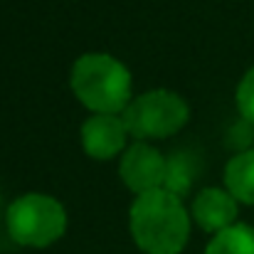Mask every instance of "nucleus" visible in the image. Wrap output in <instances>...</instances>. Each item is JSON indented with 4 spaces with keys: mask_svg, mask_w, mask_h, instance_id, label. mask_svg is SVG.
<instances>
[{
    "mask_svg": "<svg viewBox=\"0 0 254 254\" xmlns=\"http://www.w3.org/2000/svg\"><path fill=\"white\" fill-rule=\"evenodd\" d=\"M190 220L183 197L163 188L136 195L128 212L131 237L146 254H180L190 240Z\"/></svg>",
    "mask_w": 254,
    "mask_h": 254,
    "instance_id": "obj_1",
    "label": "nucleus"
},
{
    "mask_svg": "<svg viewBox=\"0 0 254 254\" xmlns=\"http://www.w3.org/2000/svg\"><path fill=\"white\" fill-rule=\"evenodd\" d=\"M69 84L79 104L91 114H124L133 99L128 67L106 52L82 55L72 67Z\"/></svg>",
    "mask_w": 254,
    "mask_h": 254,
    "instance_id": "obj_2",
    "label": "nucleus"
},
{
    "mask_svg": "<svg viewBox=\"0 0 254 254\" xmlns=\"http://www.w3.org/2000/svg\"><path fill=\"white\" fill-rule=\"evenodd\" d=\"M5 227L15 245L42 250L64 237L67 210L52 195L25 192L10 202L5 212Z\"/></svg>",
    "mask_w": 254,
    "mask_h": 254,
    "instance_id": "obj_3",
    "label": "nucleus"
},
{
    "mask_svg": "<svg viewBox=\"0 0 254 254\" xmlns=\"http://www.w3.org/2000/svg\"><path fill=\"white\" fill-rule=\"evenodd\" d=\"M121 116L133 141H161L183 131L190 119V106L170 89H151L133 96Z\"/></svg>",
    "mask_w": 254,
    "mask_h": 254,
    "instance_id": "obj_4",
    "label": "nucleus"
},
{
    "mask_svg": "<svg viewBox=\"0 0 254 254\" xmlns=\"http://www.w3.org/2000/svg\"><path fill=\"white\" fill-rule=\"evenodd\" d=\"M168 158L148 141H131L119 158V175L133 195L153 192L166 185Z\"/></svg>",
    "mask_w": 254,
    "mask_h": 254,
    "instance_id": "obj_5",
    "label": "nucleus"
},
{
    "mask_svg": "<svg viewBox=\"0 0 254 254\" xmlns=\"http://www.w3.org/2000/svg\"><path fill=\"white\" fill-rule=\"evenodd\" d=\"M131 133L124 124L121 114H91L79 128V141L89 158L111 161L119 158L126 148Z\"/></svg>",
    "mask_w": 254,
    "mask_h": 254,
    "instance_id": "obj_6",
    "label": "nucleus"
},
{
    "mask_svg": "<svg viewBox=\"0 0 254 254\" xmlns=\"http://www.w3.org/2000/svg\"><path fill=\"white\" fill-rule=\"evenodd\" d=\"M237 210L240 202L227 188H202L190 207V217L195 225L210 235H217L237 222Z\"/></svg>",
    "mask_w": 254,
    "mask_h": 254,
    "instance_id": "obj_7",
    "label": "nucleus"
},
{
    "mask_svg": "<svg viewBox=\"0 0 254 254\" xmlns=\"http://www.w3.org/2000/svg\"><path fill=\"white\" fill-rule=\"evenodd\" d=\"M225 188L237 202L254 205V148L235 153L225 168Z\"/></svg>",
    "mask_w": 254,
    "mask_h": 254,
    "instance_id": "obj_8",
    "label": "nucleus"
},
{
    "mask_svg": "<svg viewBox=\"0 0 254 254\" xmlns=\"http://www.w3.org/2000/svg\"><path fill=\"white\" fill-rule=\"evenodd\" d=\"M205 254H254V227L235 222L232 227L212 235Z\"/></svg>",
    "mask_w": 254,
    "mask_h": 254,
    "instance_id": "obj_9",
    "label": "nucleus"
},
{
    "mask_svg": "<svg viewBox=\"0 0 254 254\" xmlns=\"http://www.w3.org/2000/svg\"><path fill=\"white\" fill-rule=\"evenodd\" d=\"M192 175H195V170H192V163H190V158L185 153L183 156L180 153L173 156V158H168V170H166V185H163V190L183 197L190 190V185H192Z\"/></svg>",
    "mask_w": 254,
    "mask_h": 254,
    "instance_id": "obj_10",
    "label": "nucleus"
},
{
    "mask_svg": "<svg viewBox=\"0 0 254 254\" xmlns=\"http://www.w3.org/2000/svg\"><path fill=\"white\" fill-rule=\"evenodd\" d=\"M235 101H237V111L245 121L254 124V67L245 72V77L240 79L237 91H235Z\"/></svg>",
    "mask_w": 254,
    "mask_h": 254,
    "instance_id": "obj_11",
    "label": "nucleus"
},
{
    "mask_svg": "<svg viewBox=\"0 0 254 254\" xmlns=\"http://www.w3.org/2000/svg\"><path fill=\"white\" fill-rule=\"evenodd\" d=\"M252 138H254V124L245 121V119H240V121L232 126V131H230V146H235L237 153L250 151V148H252V146H250Z\"/></svg>",
    "mask_w": 254,
    "mask_h": 254,
    "instance_id": "obj_12",
    "label": "nucleus"
}]
</instances>
